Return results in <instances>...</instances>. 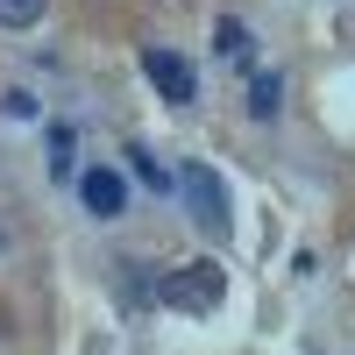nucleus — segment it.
Listing matches in <instances>:
<instances>
[{"mask_svg": "<svg viewBox=\"0 0 355 355\" xmlns=\"http://www.w3.org/2000/svg\"><path fill=\"white\" fill-rule=\"evenodd\" d=\"M157 299L171 313H214L227 299V270H220V263H178V270L157 277Z\"/></svg>", "mask_w": 355, "mask_h": 355, "instance_id": "1", "label": "nucleus"}, {"mask_svg": "<svg viewBox=\"0 0 355 355\" xmlns=\"http://www.w3.org/2000/svg\"><path fill=\"white\" fill-rule=\"evenodd\" d=\"M178 199H185L199 234H227V185L214 164H178Z\"/></svg>", "mask_w": 355, "mask_h": 355, "instance_id": "2", "label": "nucleus"}, {"mask_svg": "<svg viewBox=\"0 0 355 355\" xmlns=\"http://www.w3.org/2000/svg\"><path fill=\"white\" fill-rule=\"evenodd\" d=\"M142 71H150V85H157V93H164L171 107H192V100H199V71H192L178 50L150 43V50H142Z\"/></svg>", "mask_w": 355, "mask_h": 355, "instance_id": "3", "label": "nucleus"}, {"mask_svg": "<svg viewBox=\"0 0 355 355\" xmlns=\"http://www.w3.org/2000/svg\"><path fill=\"white\" fill-rule=\"evenodd\" d=\"M78 199H85V214H93V220H121V214H128V178L114 171V164H93V171L78 178Z\"/></svg>", "mask_w": 355, "mask_h": 355, "instance_id": "4", "label": "nucleus"}, {"mask_svg": "<svg viewBox=\"0 0 355 355\" xmlns=\"http://www.w3.org/2000/svg\"><path fill=\"white\" fill-rule=\"evenodd\" d=\"M277 107H284V78L277 71H256L249 78V114H256V121H277Z\"/></svg>", "mask_w": 355, "mask_h": 355, "instance_id": "5", "label": "nucleus"}, {"mask_svg": "<svg viewBox=\"0 0 355 355\" xmlns=\"http://www.w3.org/2000/svg\"><path fill=\"white\" fill-rule=\"evenodd\" d=\"M214 50L227 57V64H249V21L220 15V21H214Z\"/></svg>", "mask_w": 355, "mask_h": 355, "instance_id": "6", "label": "nucleus"}, {"mask_svg": "<svg viewBox=\"0 0 355 355\" xmlns=\"http://www.w3.org/2000/svg\"><path fill=\"white\" fill-rule=\"evenodd\" d=\"M121 299H128V306H150V299H157L150 263H121Z\"/></svg>", "mask_w": 355, "mask_h": 355, "instance_id": "7", "label": "nucleus"}, {"mask_svg": "<svg viewBox=\"0 0 355 355\" xmlns=\"http://www.w3.org/2000/svg\"><path fill=\"white\" fill-rule=\"evenodd\" d=\"M50 0H0V28H36Z\"/></svg>", "mask_w": 355, "mask_h": 355, "instance_id": "8", "label": "nucleus"}, {"mask_svg": "<svg viewBox=\"0 0 355 355\" xmlns=\"http://www.w3.org/2000/svg\"><path fill=\"white\" fill-rule=\"evenodd\" d=\"M128 171H135L142 185H150V192H171V185H178V178H164V164H157L150 150H128Z\"/></svg>", "mask_w": 355, "mask_h": 355, "instance_id": "9", "label": "nucleus"}, {"mask_svg": "<svg viewBox=\"0 0 355 355\" xmlns=\"http://www.w3.org/2000/svg\"><path fill=\"white\" fill-rule=\"evenodd\" d=\"M71 150H78V135L71 128H50V178H71Z\"/></svg>", "mask_w": 355, "mask_h": 355, "instance_id": "10", "label": "nucleus"}, {"mask_svg": "<svg viewBox=\"0 0 355 355\" xmlns=\"http://www.w3.org/2000/svg\"><path fill=\"white\" fill-rule=\"evenodd\" d=\"M0 242H8V234H0Z\"/></svg>", "mask_w": 355, "mask_h": 355, "instance_id": "11", "label": "nucleus"}]
</instances>
